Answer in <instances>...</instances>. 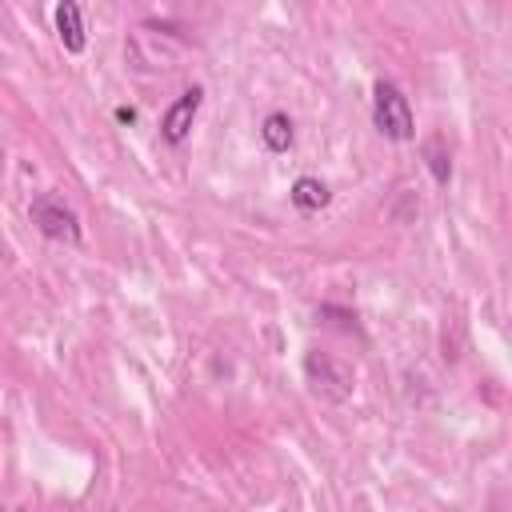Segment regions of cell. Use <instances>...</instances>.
<instances>
[{"mask_svg":"<svg viewBox=\"0 0 512 512\" xmlns=\"http://www.w3.org/2000/svg\"><path fill=\"white\" fill-rule=\"evenodd\" d=\"M372 124L388 140H412L416 136V120H412L408 96L392 80H376L372 84Z\"/></svg>","mask_w":512,"mask_h":512,"instance_id":"obj_1","label":"cell"},{"mask_svg":"<svg viewBox=\"0 0 512 512\" xmlns=\"http://www.w3.org/2000/svg\"><path fill=\"white\" fill-rule=\"evenodd\" d=\"M304 376H308L312 392L324 396V400H332V404L348 400L352 388H356V372H352L344 360L328 356V352H308V356H304Z\"/></svg>","mask_w":512,"mask_h":512,"instance_id":"obj_2","label":"cell"},{"mask_svg":"<svg viewBox=\"0 0 512 512\" xmlns=\"http://www.w3.org/2000/svg\"><path fill=\"white\" fill-rule=\"evenodd\" d=\"M32 224L48 236V240H60V244H80V216L56 196V192H40L32 196V208H28Z\"/></svg>","mask_w":512,"mask_h":512,"instance_id":"obj_3","label":"cell"},{"mask_svg":"<svg viewBox=\"0 0 512 512\" xmlns=\"http://www.w3.org/2000/svg\"><path fill=\"white\" fill-rule=\"evenodd\" d=\"M200 104H204V92H200V88L180 92V96L172 100V108L164 112V120H160V136H164L168 144H184L188 132H192V120H196Z\"/></svg>","mask_w":512,"mask_h":512,"instance_id":"obj_4","label":"cell"},{"mask_svg":"<svg viewBox=\"0 0 512 512\" xmlns=\"http://www.w3.org/2000/svg\"><path fill=\"white\" fill-rule=\"evenodd\" d=\"M52 20H56V36H60L64 52L80 56V52H84V44H88V36H84V16H80V4H72V0H60V4H56V12H52Z\"/></svg>","mask_w":512,"mask_h":512,"instance_id":"obj_5","label":"cell"},{"mask_svg":"<svg viewBox=\"0 0 512 512\" xmlns=\"http://www.w3.org/2000/svg\"><path fill=\"white\" fill-rule=\"evenodd\" d=\"M288 200H292L300 212H320V208L332 200V192H328L324 180H316V176H300V180H292Z\"/></svg>","mask_w":512,"mask_h":512,"instance_id":"obj_6","label":"cell"},{"mask_svg":"<svg viewBox=\"0 0 512 512\" xmlns=\"http://www.w3.org/2000/svg\"><path fill=\"white\" fill-rule=\"evenodd\" d=\"M260 140H264V148H268V152H288V148H292V140H296L292 120H288L284 112H268V116H264V124H260Z\"/></svg>","mask_w":512,"mask_h":512,"instance_id":"obj_7","label":"cell"},{"mask_svg":"<svg viewBox=\"0 0 512 512\" xmlns=\"http://www.w3.org/2000/svg\"><path fill=\"white\" fill-rule=\"evenodd\" d=\"M424 160H428V172H432L436 184H448V180H452V156H448V148H444L440 136H432V140L424 144Z\"/></svg>","mask_w":512,"mask_h":512,"instance_id":"obj_8","label":"cell"},{"mask_svg":"<svg viewBox=\"0 0 512 512\" xmlns=\"http://www.w3.org/2000/svg\"><path fill=\"white\" fill-rule=\"evenodd\" d=\"M116 120H120V124H132V120H136V108L120 104V108H116Z\"/></svg>","mask_w":512,"mask_h":512,"instance_id":"obj_9","label":"cell"}]
</instances>
